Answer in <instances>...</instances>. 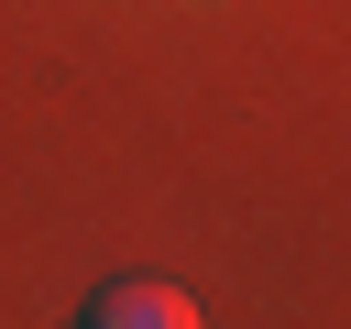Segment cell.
<instances>
[{
    "mask_svg": "<svg viewBox=\"0 0 351 329\" xmlns=\"http://www.w3.org/2000/svg\"><path fill=\"white\" fill-rule=\"evenodd\" d=\"M77 329H208V318H197V296H186V285L121 274V285H99V296L77 307Z\"/></svg>",
    "mask_w": 351,
    "mask_h": 329,
    "instance_id": "obj_1",
    "label": "cell"
}]
</instances>
